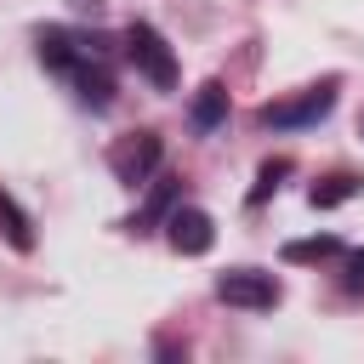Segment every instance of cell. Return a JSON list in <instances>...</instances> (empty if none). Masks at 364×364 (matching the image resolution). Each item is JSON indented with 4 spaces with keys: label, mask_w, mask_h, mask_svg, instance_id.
<instances>
[{
    "label": "cell",
    "mask_w": 364,
    "mask_h": 364,
    "mask_svg": "<svg viewBox=\"0 0 364 364\" xmlns=\"http://www.w3.org/2000/svg\"><path fill=\"white\" fill-rule=\"evenodd\" d=\"M336 91H341V80H318V85H307V91H296V97L262 102L256 119H262L267 131H301V125H318V119L336 108Z\"/></svg>",
    "instance_id": "1"
},
{
    "label": "cell",
    "mask_w": 364,
    "mask_h": 364,
    "mask_svg": "<svg viewBox=\"0 0 364 364\" xmlns=\"http://www.w3.org/2000/svg\"><path fill=\"white\" fill-rule=\"evenodd\" d=\"M125 57H131V68H136L148 85H159V91L176 85V51L165 46V34H159L154 23H131V28H125Z\"/></svg>",
    "instance_id": "2"
},
{
    "label": "cell",
    "mask_w": 364,
    "mask_h": 364,
    "mask_svg": "<svg viewBox=\"0 0 364 364\" xmlns=\"http://www.w3.org/2000/svg\"><path fill=\"white\" fill-rule=\"evenodd\" d=\"M279 279L273 273H262V267H228L222 279H216V301H228V307H245V313H267V307H279Z\"/></svg>",
    "instance_id": "3"
},
{
    "label": "cell",
    "mask_w": 364,
    "mask_h": 364,
    "mask_svg": "<svg viewBox=\"0 0 364 364\" xmlns=\"http://www.w3.org/2000/svg\"><path fill=\"white\" fill-rule=\"evenodd\" d=\"M159 159H165V148H159L154 131H131V136H119V142L108 148V171H114L125 188H142V182L159 171Z\"/></svg>",
    "instance_id": "4"
},
{
    "label": "cell",
    "mask_w": 364,
    "mask_h": 364,
    "mask_svg": "<svg viewBox=\"0 0 364 364\" xmlns=\"http://www.w3.org/2000/svg\"><path fill=\"white\" fill-rule=\"evenodd\" d=\"M165 239H171L176 256H205V250L216 245V222H210L199 205H171V216H165Z\"/></svg>",
    "instance_id": "5"
},
{
    "label": "cell",
    "mask_w": 364,
    "mask_h": 364,
    "mask_svg": "<svg viewBox=\"0 0 364 364\" xmlns=\"http://www.w3.org/2000/svg\"><path fill=\"white\" fill-rule=\"evenodd\" d=\"M34 51H40V63H46L51 74H68L80 57H102V40H85V34H74V28H40V34H34Z\"/></svg>",
    "instance_id": "6"
},
{
    "label": "cell",
    "mask_w": 364,
    "mask_h": 364,
    "mask_svg": "<svg viewBox=\"0 0 364 364\" xmlns=\"http://www.w3.org/2000/svg\"><path fill=\"white\" fill-rule=\"evenodd\" d=\"M63 80L74 85V102H80V108H108V102H114V74L102 68V57H80Z\"/></svg>",
    "instance_id": "7"
},
{
    "label": "cell",
    "mask_w": 364,
    "mask_h": 364,
    "mask_svg": "<svg viewBox=\"0 0 364 364\" xmlns=\"http://www.w3.org/2000/svg\"><path fill=\"white\" fill-rule=\"evenodd\" d=\"M142 188H148V199H142L136 216L125 222L131 233H154V228H165V216H171V205H176V176H159V171H154Z\"/></svg>",
    "instance_id": "8"
},
{
    "label": "cell",
    "mask_w": 364,
    "mask_h": 364,
    "mask_svg": "<svg viewBox=\"0 0 364 364\" xmlns=\"http://www.w3.org/2000/svg\"><path fill=\"white\" fill-rule=\"evenodd\" d=\"M228 119V85L222 80H205L199 91H193V108H188V125L205 136V131H216Z\"/></svg>",
    "instance_id": "9"
},
{
    "label": "cell",
    "mask_w": 364,
    "mask_h": 364,
    "mask_svg": "<svg viewBox=\"0 0 364 364\" xmlns=\"http://www.w3.org/2000/svg\"><path fill=\"white\" fill-rule=\"evenodd\" d=\"M0 233H6V245L11 250H34V222H28V210L0 188Z\"/></svg>",
    "instance_id": "10"
},
{
    "label": "cell",
    "mask_w": 364,
    "mask_h": 364,
    "mask_svg": "<svg viewBox=\"0 0 364 364\" xmlns=\"http://www.w3.org/2000/svg\"><path fill=\"white\" fill-rule=\"evenodd\" d=\"M358 188H364L358 176H324V182L307 188V205H313V210H330V205H347Z\"/></svg>",
    "instance_id": "11"
},
{
    "label": "cell",
    "mask_w": 364,
    "mask_h": 364,
    "mask_svg": "<svg viewBox=\"0 0 364 364\" xmlns=\"http://www.w3.org/2000/svg\"><path fill=\"white\" fill-rule=\"evenodd\" d=\"M284 262H330V256H341V239L336 233H313V239H290L284 250H279Z\"/></svg>",
    "instance_id": "12"
},
{
    "label": "cell",
    "mask_w": 364,
    "mask_h": 364,
    "mask_svg": "<svg viewBox=\"0 0 364 364\" xmlns=\"http://www.w3.org/2000/svg\"><path fill=\"white\" fill-rule=\"evenodd\" d=\"M279 176H290V159H267L262 171H256V188H250V205H262L273 188H279Z\"/></svg>",
    "instance_id": "13"
},
{
    "label": "cell",
    "mask_w": 364,
    "mask_h": 364,
    "mask_svg": "<svg viewBox=\"0 0 364 364\" xmlns=\"http://www.w3.org/2000/svg\"><path fill=\"white\" fill-rule=\"evenodd\" d=\"M347 290H364V250H353L347 256V279H341Z\"/></svg>",
    "instance_id": "14"
},
{
    "label": "cell",
    "mask_w": 364,
    "mask_h": 364,
    "mask_svg": "<svg viewBox=\"0 0 364 364\" xmlns=\"http://www.w3.org/2000/svg\"><path fill=\"white\" fill-rule=\"evenodd\" d=\"M74 11H91V17H102V0H68Z\"/></svg>",
    "instance_id": "15"
},
{
    "label": "cell",
    "mask_w": 364,
    "mask_h": 364,
    "mask_svg": "<svg viewBox=\"0 0 364 364\" xmlns=\"http://www.w3.org/2000/svg\"><path fill=\"white\" fill-rule=\"evenodd\" d=\"M358 131H364V114H358Z\"/></svg>",
    "instance_id": "16"
}]
</instances>
